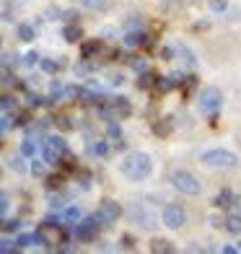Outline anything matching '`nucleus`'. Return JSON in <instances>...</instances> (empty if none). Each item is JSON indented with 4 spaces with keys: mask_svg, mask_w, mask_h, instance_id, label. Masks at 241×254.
I'll return each instance as SVG.
<instances>
[{
    "mask_svg": "<svg viewBox=\"0 0 241 254\" xmlns=\"http://www.w3.org/2000/svg\"><path fill=\"white\" fill-rule=\"evenodd\" d=\"M151 252H153V254H174L177 247L171 244L169 239H153V241H151Z\"/></svg>",
    "mask_w": 241,
    "mask_h": 254,
    "instance_id": "obj_17",
    "label": "nucleus"
},
{
    "mask_svg": "<svg viewBox=\"0 0 241 254\" xmlns=\"http://www.w3.org/2000/svg\"><path fill=\"white\" fill-rule=\"evenodd\" d=\"M153 80H156V75L153 73H148V70H143L140 73V78H137V88H143V91H148L153 86Z\"/></svg>",
    "mask_w": 241,
    "mask_h": 254,
    "instance_id": "obj_25",
    "label": "nucleus"
},
{
    "mask_svg": "<svg viewBox=\"0 0 241 254\" xmlns=\"http://www.w3.org/2000/svg\"><path fill=\"white\" fill-rule=\"evenodd\" d=\"M39 236H42V247H57L67 241V231L57 218H44V223L39 226Z\"/></svg>",
    "mask_w": 241,
    "mask_h": 254,
    "instance_id": "obj_3",
    "label": "nucleus"
},
{
    "mask_svg": "<svg viewBox=\"0 0 241 254\" xmlns=\"http://www.w3.org/2000/svg\"><path fill=\"white\" fill-rule=\"evenodd\" d=\"M88 151L99 158H104L109 153V145H107V140H96V143H88Z\"/></svg>",
    "mask_w": 241,
    "mask_h": 254,
    "instance_id": "obj_22",
    "label": "nucleus"
},
{
    "mask_svg": "<svg viewBox=\"0 0 241 254\" xmlns=\"http://www.w3.org/2000/svg\"><path fill=\"white\" fill-rule=\"evenodd\" d=\"M62 39H65L67 44H75V42L83 39V29H80L75 21H73V24H65V29H62Z\"/></svg>",
    "mask_w": 241,
    "mask_h": 254,
    "instance_id": "obj_13",
    "label": "nucleus"
},
{
    "mask_svg": "<svg viewBox=\"0 0 241 254\" xmlns=\"http://www.w3.org/2000/svg\"><path fill=\"white\" fill-rule=\"evenodd\" d=\"M62 184H65V174H50V177H44V187H47L50 192L62 190Z\"/></svg>",
    "mask_w": 241,
    "mask_h": 254,
    "instance_id": "obj_21",
    "label": "nucleus"
},
{
    "mask_svg": "<svg viewBox=\"0 0 241 254\" xmlns=\"http://www.w3.org/2000/svg\"><path fill=\"white\" fill-rule=\"evenodd\" d=\"M200 161L215 171H231L239 166V156L234 151H226V148H210V151H205L200 156Z\"/></svg>",
    "mask_w": 241,
    "mask_h": 254,
    "instance_id": "obj_2",
    "label": "nucleus"
},
{
    "mask_svg": "<svg viewBox=\"0 0 241 254\" xmlns=\"http://www.w3.org/2000/svg\"><path fill=\"white\" fill-rule=\"evenodd\" d=\"M96 223L99 226H112V223H117L120 218H122V205L117 200H101V205L96 207Z\"/></svg>",
    "mask_w": 241,
    "mask_h": 254,
    "instance_id": "obj_8",
    "label": "nucleus"
},
{
    "mask_svg": "<svg viewBox=\"0 0 241 254\" xmlns=\"http://www.w3.org/2000/svg\"><path fill=\"white\" fill-rule=\"evenodd\" d=\"M107 137H109V140H120V137H122V127H120L117 120H109V125H107Z\"/></svg>",
    "mask_w": 241,
    "mask_h": 254,
    "instance_id": "obj_23",
    "label": "nucleus"
},
{
    "mask_svg": "<svg viewBox=\"0 0 241 254\" xmlns=\"http://www.w3.org/2000/svg\"><path fill=\"white\" fill-rule=\"evenodd\" d=\"M208 8L213 10V13H223V10L228 8V0H208Z\"/></svg>",
    "mask_w": 241,
    "mask_h": 254,
    "instance_id": "obj_28",
    "label": "nucleus"
},
{
    "mask_svg": "<svg viewBox=\"0 0 241 254\" xmlns=\"http://www.w3.org/2000/svg\"><path fill=\"white\" fill-rule=\"evenodd\" d=\"M161 223H164L169 231L184 228V226H187V210H184V205L169 202V205L164 207V213H161Z\"/></svg>",
    "mask_w": 241,
    "mask_h": 254,
    "instance_id": "obj_7",
    "label": "nucleus"
},
{
    "mask_svg": "<svg viewBox=\"0 0 241 254\" xmlns=\"http://www.w3.org/2000/svg\"><path fill=\"white\" fill-rule=\"evenodd\" d=\"M83 8H88V10H107V5H109V0H78Z\"/></svg>",
    "mask_w": 241,
    "mask_h": 254,
    "instance_id": "obj_24",
    "label": "nucleus"
},
{
    "mask_svg": "<svg viewBox=\"0 0 241 254\" xmlns=\"http://www.w3.org/2000/svg\"><path fill=\"white\" fill-rule=\"evenodd\" d=\"M221 252H223V254H236V252H239V249H236V247H223V249H221Z\"/></svg>",
    "mask_w": 241,
    "mask_h": 254,
    "instance_id": "obj_44",
    "label": "nucleus"
},
{
    "mask_svg": "<svg viewBox=\"0 0 241 254\" xmlns=\"http://www.w3.org/2000/svg\"><path fill=\"white\" fill-rule=\"evenodd\" d=\"M34 244H42L39 231H37V234H21L16 239V249H26V247H34Z\"/></svg>",
    "mask_w": 241,
    "mask_h": 254,
    "instance_id": "obj_18",
    "label": "nucleus"
},
{
    "mask_svg": "<svg viewBox=\"0 0 241 254\" xmlns=\"http://www.w3.org/2000/svg\"><path fill=\"white\" fill-rule=\"evenodd\" d=\"M132 29H140V16H132V18H127V31H132Z\"/></svg>",
    "mask_w": 241,
    "mask_h": 254,
    "instance_id": "obj_41",
    "label": "nucleus"
},
{
    "mask_svg": "<svg viewBox=\"0 0 241 254\" xmlns=\"http://www.w3.org/2000/svg\"><path fill=\"white\" fill-rule=\"evenodd\" d=\"M171 184L181 192V194H189V197H197V194L202 192V184L200 179L192 174V171H184V169H179L171 174Z\"/></svg>",
    "mask_w": 241,
    "mask_h": 254,
    "instance_id": "obj_6",
    "label": "nucleus"
},
{
    "mask_svg": "<svg viewBox=\"0 0 241 254\" xmlns=\"http://www.w3.org/2000/svg\"><path fill=\"white\" fill-rule=\"evenodd\" d=\"M130 221H135L137 226L145 228V231L156 228V215H153V213H148V210H145V205H132V207H130Z\"/></svg>",
    "mask_w": 241,
    "mask_h": 254,
    "instance_id": "obj_10",
    "label": "nucleus"
},
{
    "mask_svg": "<svg viewBox=\"0 0 241 254\" xmlns=\"http://www.w3.org/2000/svg\"><path fill=\"white\" fill-rule=\"evenodd\" d=\"M236 249H239V252H241V244H239V247H236Z\"/></svg>",
    "mask_w": 241,
    "mask_h": 254,
    "instance_id": "obj_46",
    "label": "nucleus"
},
{
    "mask_svg": "<svg viewBox=\"0 0 241 254\" xmlns=\"http://www.w3.org/2000/svg\"><path fill=\"white\" fill-rule=\"evenodd\" d=\"M73 226H75V239L78 241H94L96 234H99V228H101L94 215L91 218H78V223H73Z\"/></svg>",
    "mask_w": 241,
    "mask_h": 254,
    "instance_id": "obj_9",
    "label": "nucleus"
},
{
    "mask_svg": "<svg viewBox=\"0 0 241 254\" xmlns=\"http://www.w3.org/2000/svg\"><path fill=\"white\" fill-rule=\"evenodd\" d=\"M10 166H13L16 171H24V164H21V158H10Z\"/></svg>",
    "mask_w": 241,
    "mask_h": 254,
    "instance_id": "obj_42",
    "label": "nucleus"
},
{
    "mask_svg": "<svg viewBox=\"0 0 241 254\" xmlns=\"http://www.w3.org/2000/svg\"><path fill=\"white\" fill-rule=\"evenodd\" d=\"M0 228L10 234V231H18V228H21V223H18V221H3V223H0Z\"/></svg>",
    "mask_w": 241,
    "mask_h": 254,
    "instance_id": "obj_33",
    "label": "nucleus"
},
{
    "mask_svg": "<svg viewBox=\"0 0 241 254\" xmlns=\"http://www.w3.org/2000/svg\"><path fill=\"white\" fill-rule=\"evenodd\" d=\"M21 63H24L26 67L39 65V52H26V55H24V60H21Z\"/></svg>",
    "mask_w": 241,
    "mask_h": 254,
    "instance_id": "obj_30",
    "label": "nucleus"
},
{
    "mask_svg": "<svg viewBox=\"0 0 241 254\" xmlns=\"http://www.w3.org/2000/svg\"><path fill=\"white\" fill-rule=\"evenodd\" d=\"M171 130H174V125H171V117H164V120L153 122V132H156L158 137H169Z\"/></svg>",
    "mask_w": 241,
    "mask_h": 254,
    "instance_id": "obj_19",
    "label": "nucleus"
},
{
    "mask_svg": "<svg viewBox=\"0 0 241 254\" xmlns=\"http://www.w3.org/2000/svg\"><path fill=\"white\" fill-rule=\"evenodd\" d=\"M67 153V140L62 135H47L42 143V156H44V164H52L57 166L60 158Z\"/></svg>",
    "mask_w": 241,
    "mask_h": 254,
    "instance_id": "obj_4",
    "label": "nucleus"
},
{
    "mask_svg": "<svg viewBox=\"0 0 241 254\" xmlns=\"http://www.w3.org/2000/svg\"><path fill=\"white\" fill-rule=\"evenodd\" d=\"M21 153H24L26 158L37 156V140H31V137H26V140L21 143Z\"/></svg>",
    "mask_w": 241,
    "mask_h": 254,
    "instance_id": "obj_26",
    "label": "nucleus"
},
{
    "mask_svg": "<svg viewBox=\"0 0 241 254\" xmlns=\"http://www.w3.org/2000/svg\"><path fill=\"white\" fill-rule=\"evenodd\" d=\"M223 228L231 236H241V213H228L226 221H223Z\"/></svg>",
    "mask_w": 241,
    "mask_h": 254,
    "instance_id": "obj_14",
    "label": "nucleus"
},
{
    "mask_svg": "<svg viewBox=\"0 0 241 254\" xmlns=\"http://www.w3.org/2000/svg\"><path fill=\"white\" fill-rule=\"evenodd\" d=\"M120 171H122V177L130 179V182H145L153 174V158L145 151H132L120 161Z\"/></svg>",
    "mask_w": 241,
    "mask_h": 254,
    "instance_id": "obj_1",
    "label": "nucleus"
},
{
    "mask_svg": "<svg viewBox=\"0 0 241 254\" xmlns=\"http://www.w3.org/2000/svg\"><path fill=\"white\" fill-rule=\"evenodd\" d=\"M26 99H29V107H39V104H44V101H42V96H39V94H29V96H26Z\"/></svg>",
    "mask_w": 241,
    "mask_h": 254,
    "instance_id": "obj_38",
    "label": "nucleus"
},
{
    "mask_svg": "<svg viewBox=\"0 0 241 254\" xmlns=\"http://www.w3.org/2000/svg\"><path fill=\"white\" fill-rule=\"evenodd\" d=\"M197 104H200V112L208 114V117H215L218 112L223 109V91L215 88V86H208L200 91L197 96Z\"/></svg>",
    "mask_w": 241,
    "mask_h": 254,
    "instance_id": "obj_5",
    "label": "nucleus"
},
{
    "mask_svg": "<svg viewBox=\"0 0 241 254\" xmlns=\"http://www.w3.org/2000/svg\"><path fill=\"white\" fill-rule=\"evenodd\" d=\"M16 34H18L21 42H34V39H37V29H34L31 24H18Z\"/></svg>",
    "mask_w": 241,
    "mask_h": 254,
    "instance_id": "obj_20",
    "label": "nucleus"
},
{
    "mask_svg": "<svg viewBox=\"0 0 241 254\" xmlns=\"http://www.w3.org/2000/svg\"><path fill=\"white\" fill-rule=\"evenodd\" d=\"M10 125H13V122H8V117H0V132H5Z\"/></svg>",
    "mask_w": 241,
    "mask_h": 254,
    "instance_id": "obj_43",
    "label": "nucleus"
},
{
    "mask_svg": "<svg viewBox=\"0 0 241 254\" xmlns=\"http://www.w3.org/2000/svg\"><path fill=\"white\" fill-rule=\"evenodd\" d=\"M31 174L34 177H44V164H42V161H34V164H31Z\"/></svg>",
    "mask_w": 241,
    "mask_h": 254,
    "instance_id": "obj_34",
    "label": "nucleus"
},
{
    "mask_svg": "<svg viewBox=\"0 0 241 254\" xmlns=\"http://www.w3.org/2000/svg\"><path fill=\"white\" fill-rule=\"evenodd\" d=\"M60 18H65L67 24H73V21H78V10H62Z\"/></svg>",
    "mask_w": 241,
    "mask_h": 254,
    "instance_id": "obj_35",
    "label": "nucleus"
},
{
    "mask_svg": "<svg viewBox=\"0 0 241 254\" xmlns=\"http://www.w3.org/2000/svg\"><path fill=\"white\" fill-rule=\"evenodd\" d=\"M130 65H132V70H137V73L148 70V65H145V60H143V57H132V60H130Z\"/></svg>",
    "mask_w": 241,
    "mask_h": 254,
    "instance_id": "obj_32",
    "label": "nucleus"
},
{
    "mask_svg": "<svg viewBox=\"0 0 241 254\" xmlns=\"http://www.w3.org/2000/svg\"><path fill=\"white\" fill-rule=\"evenodd\" d=\"M44 18H47V21L60 18V8H47V10H44Z\"/></svg>",
    "mask_w": 241,
    "mask_h": 254,
    "instance_id": "obj_36",
    "label": "nucleus"
},
{
    "mask_svg": "<svg viewBox=\"0 0 241 254\" xmlns=\"http://www.w3.org/2000/svg\"><path fill=\"white\" fill-rule=\"evenodd\" d=\"M13 3H26V0H13Z\"/></svg>",
    "mask_w": 241,
    "mask_h": 254,
    "instance_id": "obj_45",
    "label": "nucleus"
},
{
    "mask_svg": "<svg viewBox=\"0 0 241 254\" xmlns=\"http://www.w3.org/2000/svg\"><path fill=\"white\" fill-rule=\"evenodd\" d=\"M174 55H179L181 63H184L187 67H194V65H197V57H194V52L187 47V44H174Z\"/></svg>",
    "mask_w": 241,
    "mask_h": 254,
    "instance_id": "obj_15",
    "label": "nucleus"
},
{
    "mask_svg": "<svg viewBox=\"0 0 241 254\" xmlns=\"http://www.w3.org/2000/svg\"><path fill=\"white\" fill-rule=\"evenodd\" d=\"M5 210H8V194L0 192V215H3Z\"/></svg>",
    "mask_w": 241,
    "mask_h": 254,
    "instance_id": "obj_40",
    "label": "nucleus"
},
{
    "mask_svg": "<svg viewBox=\"0 0 241 254\" xmlns=\"http://www.w3.org/2000/svg\"><path fill=\"white\" fill-rule=\"evenodd\" d=\"M161 57H164L166 63H169V60H174V47H164V50H161Z\"/></svg>",
    "mask_w": 241,
    "mask_h": 254,
    "instance_id": "obj_39",
    "label": "nucleus"
},
{
    "mask_svg": "<svg viewBox=\"0 0 241 254\" xmlns=\"http://www.w3.org/2000/svg\"><path fill=\"white\" fill-rule=\"evenodd\" d=\"M55 125L60 127V130H73V122H70V117H65V114L55 117Z\"/></svg>",
    "mask_w": 241,
    "mask_h": 254,
    "instance_id": "obj_31",
    "label": "nucleus"
},
{
    "mask_svg": "<svg viewBox=\"0 0 241 254\" xmlns=\"http://www.w3.org/2000/svg\"><path fill=\"white\" fill-rule=\"evenodd\" d=\"M124 44H127V47H143V44H148L145 31H140V29L127 31V37H124Z\"/></svg>",
    "mask_w": 241,
    "mask_h": 254,
    "instance_id": "obj_16",
    "label": "nucleus"
},
{
    "mask_svg": "<svg viewBox=\"0 0 241 254\" xmlns=\"http://www.w3.org/2000/svg\"><path fill=\"white\" fill-rule=\"evenodd\" d=\"M122 247H124V249H135V239H132L130 234H124V236H122Z\"/></svg>",
    "mask_w": 241,
    "mask_h": 254,
    "instance_id": "obj_37",
    "label": "nucleus"
},
{
    "mask_svg": "<svg viewBox=\"0 0 241 254\" xmlns=\"http://www.w3.org/2000/svg\"><path fill=\"white\" fill-rule=\"evenodd\" d=\"M213 205L215 207H223V210H228V207H234L236 205V194L231 190H223V192H218L215 197H213Z\"/></svg>",
    "mask_w": 241,
    "mask_h": 254,
    "instance_id": "obj_12",
    "label": "nucleus"
},
{
    "mask_svg": "<svg viewBox=\"0 0 241 254\" xmlns=\"http://www.w3.org/2000/svg\"><path fill=\"white\" fill-rule=\"evenodd\" d=\"M39 65H42L44 73H57V70H60V65H57L55 60H42V57H39Z\"/></svg>",
    "mask_w": 241,
    "mask_h": 254,
    "instance_id": "obj_29",
    "label": "nucleus"
},
{
    "mask_svg": "<svg viewBox=\"0 0 241 254\" xmlns=\"http://www.w3.org/2000/svg\"><path fill=\"white\" fill-rule=\"evenodd\" d=\"M78 218H80V210H78V207H65V213H62V221L65 223H78Z\"/></svg>",
    "mask_w": 241,
    "mask_h": 254,
    "instance_id": "obj_27",
    "label": "nucleus"
},
{
    "mask_svg": "<svg viewBox=\"0 0 241 254\" xmlns=\"http://www.w3.org/2000/svg\"><path fill=\"white\" fill-rule=\"evenodd\" d=\"M101 50H104V42H99V39L83 42L80 44V57H83V60H91V57H96Z\"/></svg>",
    "mask_w": 241,
    "mask_h": 254,
    "instance_id": "obj_11",
    "label": "nucleus"
}]
</instances>
